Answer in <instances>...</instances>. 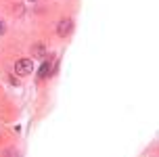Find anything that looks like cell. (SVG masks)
Segmentation results:
<instances>
[{
  "instance_id": "6da1fadb",
  "label": "cell",
  "mask_w": 159,
  "mask_h": 157,
  "mask_svg": "<svg viewBox=\"0 0 159 157\" xmlns=\"http://www.w3.org/2000/svg\"><path fill=\"white\" fill-rule=\"evenodd\" d=\"M32 71H34L32 59H19V61L15 63V73L17 76H30Z\"/></svg>"
},
{
  "instance_id": "5b68a950",
  "label": "cell",
  "mask_w": 159,
  "mask_h": 157,
  "mask_svg": "<svg viewBox=\"0 0 159 157\" xmlns=\"http://www.w3.org/2000/svg\"><path fill=\"white\" fill-rule=\"evenodd\" d=\"M2 34H4V23L0 21V36H2Z\"/></svg>"
},
{
  "instance_id": "7a4b0ae2",
  "label": "cell",
  "mask_w": 159,
  "mask_h": 157,
  "mask_svg": "<svg viewBox=\"0 0 159 157\" xmlns=\"http://www.w3.org/2000/svg\"><path fill=\"white\" fill-rule=\"evenodd\" d=\"M52 71H55V63H52V61H44V63H42V67H40V71H38V76L44 80V78H48Z\"/></svg>"
},
{
  "instance_id": "277c9868",
  "label": "cell",
  "mask_w": 159,
  "mask_h": 157,
  "mask_svg": "<svg viewBox=\"0 0 159 157\" xmlns=\"http://www.w3.org/2000/svg\"><path fill=\"white\" fill-rule=\"evenodd\" d=\"M34 57H44V46L42 44H36L34 46Z\"/></svg>"
},
{
  "instance_id": "3957f363",
  "label": "cell",
  "mask_w": 159,
  "mask_h": 157,
  "mask_svg": "<svg viewBox=\"0 0 159 157\" xmlns=\"http://www.w3.org/2000/svg\"><path fill=\"white\" fill-rule=\"evenodd\" d=\"M57 31H59V36H67L69 31H71V21L67 19V21H61V23L57 25Z\"/></svg>"
}]
</instances>
